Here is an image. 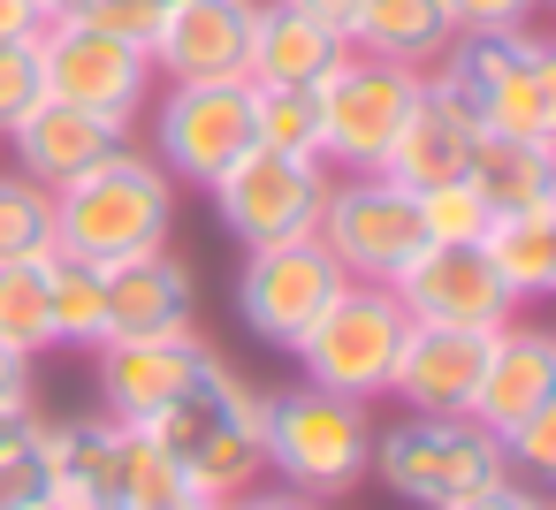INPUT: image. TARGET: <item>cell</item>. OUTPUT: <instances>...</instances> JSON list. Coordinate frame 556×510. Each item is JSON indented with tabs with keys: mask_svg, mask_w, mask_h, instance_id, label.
Returning a JSON list of instances; mask_svg holds the SVG:
<instances>
[{
	"mask_svg": "<svg viewBox=\"0 0 556 510\" xmlns=\"http://www.w3.org/2000/svg\"><path fill=\"white\" fill-rule=\"evenodd\" d=\"M260 426H267V388H252L222 350H214V366H206L168 411L146 419V434L168 449V464L184 472V487L206 495V502H229V495H244L252 480H267V442H260Z\"/></svg>",
	"mask_w": 556,
	"mask_h": 510,
	"instance_id": "obj_1",
	"label": "cell"
},
{
	"mask_svg": "<svg viewBox=\"0 0 556 510\" xmlns=\"http://www.w3.org/2000/svg\"><path fill=\"white\" fill-rule=\"evenodd\" d=\"M176 199H184V183L146 145H115L100 168H85L77 183L54 191V252H77L92 267L161 252L176 237Z\"/></svg>",
	"mask_w": 556,
	"mask_h": 510,
	"instance_id": "obj_2",
	"label": "cell"
},
{
	"mask_svg": "<svg viewBox=\"0 0 556 510\" xmlns=\"http://www.w3.org/2000/svg\"><path fill=\"white\" fill-rule=\"evenodd\" d=\"M260 442H267V480L313 502H343L374 472V404L336 396L320 381H290V388H267Z\"/></svg>",
	"mask_w": 556,
	"mask_h": 510,
	"instance_id": "obj_3",
	"label": "cell"
},
{
	"mask_svg": "<svg viewBox=\"0 0 556 510\" xmlns=\"http://www.w3.org/2000/svg\"><path fill=\"white\" fill-rule=\"evenodd\" d=\"M39 449L54 472V502L70 510H146L168 495H191L168 449L115 419V411H77V419H39Z\"/></svg>",
	"mask_w": 556,
	"mask_h": 510,
	"instance_id": "obj_4",
	"label": "cell"
},
{
	"mask_svg": "<svg viewBox=\"0 0 556 510\" xmlns=\"http://www.w3.org/2000/svg\"><path fill=\"white\" fill-rule=\"evenodd\" d=\"M434 69L472 100L480 138L556 145V54L533 24L526 31H457V47Z\"/></svg>",
	"mask_w": 556,
	"mask_h": 510,
	"instance_id": "obj_5",
	"label": "cell"
},
{
	"mask_svg": "<svg viewBox=\"0 0 556 510\" xmlns=\"http://www.w3.org/2000/svg\"><path fill=\"white\" fill-rule=\"evenodd\" d=\"M510 457L480 419H442V411H404L396 426H374V472L396 502L412 510H450L457 495L503 480Z\"/></svg>",
	"mask_w": 556,
	"mask_h": 510,
	"instance_id": "obj_6",
	"label": "cell"
},
{
	"mask_svg": "<svg viewBox=\"0 0 556 510\" xmlns=\"http://www.w3.org/2000/svg\"><path fill=\"white\" fill-rule=\"evenodd\" d=\"M404 305L389 282H343L328 297V313L298 335V366L305 381L336 388V396H358V404H381L389 396V373H396V350H404Z\"/></svg>",
	"mask_w": 556,
	"mask_h": 510,
	"instance_id": "obj_7",
	"label": "cell"
},
{
	"mask_svg": "<svg viewBox=\"0 0 556 510\" xmlns=\"http://www.w3.org/2000/svg\"><path fill=\"white\" fill-rule=\"evenodd\" d=\"M419 77L427 69H404V62H381V54L351 47L313 85V100H320V161L336 176L381 168L389 145H396V130H404V115H412V100H419Z\"/></svg>",
	"mask_w": 556,
	"mask_h": 510,
	"instance_id": "obj_8",
	"label": "cell"
},
{
	"mask_svg": "<svg viewBox=\"0 0 556 510\" xmlns=\"http://www.w3.org/2000/svg\"><path fill=\"white\" fill-rule=\"evenodd\" d=\"M328 183H336L328 161L275 153V145H244V153L206 183V199H214L222 229H229L244 252H260V244L313 237V229H320V199H328Z\"/></svg>",
	"mask_w": 556,
	"mask_h": 510,
	"instance_id": "obj_9",
	"label": "cell"
},
{
	"mask_svg": "<svg viewBox=\"0 0 556 510\" xmlns=\"http://www.w3.org/2000/svg\"><path fill=\"white\" fill-rule=\"evenodd\" d=\"M328 259L351 275V282H396L419 244H427V221H419V191H404L396 176L366 168V176H336L328 199H320V229Z\"/></svg>",
	"mask_w": 556,
	"mask_h": 510,
	"instance_id": "obj_10",
	"label": "cell"
},
{
	"mask_svg": "<svg viewBox=\"0 0 556 510\" xmlns=\"http://www.w3.org/2000/svg\"><path fill=\"white\" fill-rule=\"evenodd\" d=\"M39 77H47V100H70V107H92L123 130H138V115L153 107L161 77L138 47L77 24V16H47L39 24Z\"/></svg>",
	"mask_w": 556,
	"mask_h": 510,
	"instance_id": "obj_11",
	"label": "cell"
},
{
	"mask_svg": "<svg viewBox=\"0 0 556 510\" xmlns=\"http://www.w3.org/2000/svg\"><path fill=\"white\" fill-rule=\"evenodd\" d=\"M343 282H351V275L328 259L320 237L260 244V252H244V275H237V320H244L267 350H298V335L328 313V297H336Z\"/></svg>",
	"mask_w": 556,
	"mask_h": 510,
	"instance_id": "obj_12",
	"label": "cell"
},
{
	"mask_svg": "<svg viewBox=\"0 0 556 510\" xmlns=\"http://www.w3.org/2000/svg\"><path fill=\"white\" fill-rule=\"evenodd\" d=\"M252 145V85H161L153 92V161L206 191L237 153Z\"/></svg>",
	"mask_w": 556,
	"mask_h": 510,
	"instance_id": "obj_13",
	"label": "cell"
},
{
	"mask_svg": "<svg viewBox=\"0 0 556 510\" xmlns=\"http://www.w3.org/2000/svg\"><path fill=\"white\" fill-rule=\"evenodd\" d=\"M214 366L206 328H176V335H108L92 350V381H100V411L146 426L153 411H168L199 373Z\"/></svg>",
	"mask_w": 556,
	"mask_h": 510,
	"instance_id": "obj_14",
	"label": "cell"
},
{
	"mask_svg": "<svg viewBox=\"0 0 556 510\" xmlns=\"http://www.w3.org/2000/svg\"><path fill=\"white\" fill-rule=\"evenodd\" d=\"M389 290H396L404 320H419V328H503L518 313L480 244H419V259Z\"/></svg>",
	"mask_w": 556,
	"mask_h": 510,
	"instance_id": "obj_15",
	"label": "cell"
},
{
	"mask_svg": "<svg viewBox=\"0 0 556 510\" xmlns=\"http://www.w3.org/2000/svg\"><path fill=\"white\" fill-rule=\"evenodd\" d=\"M252 16L260 0H168L153 31V77L161 85H237L252 62Z\"/></svg>",
	"mask_w": 556,
	"mask_h": 510,
	"instance_id": "obj_16",
	"label": "cell"
},
{
	"mask_svg": "<svg viewBox=\"0 0 556 510\" xmlns=\"http://www.w3.org/2000/svg\"><path fill=\"white\" fill-rule=\"evenodd\" d=\"M472 145H480L472 100H465L442 69H427V77H419V100H412V115H404V130H396V145H389V161H381V176H396L404 191H434V183H457V176L472 168Z\"/></svg>",
	"mask_w": 556,
	"mask_h": 510,
	"instance_id": "obj_17",
	"label": "cell"
},
{
	"mask_svg": "<svg viewBox=\"0 0 556 510\" xmlns=\"http://www.w3.org/2000/svg\"><path fill=\"white\" fill-rule=\"evenodd\" d=\"M488 350H495V328H419V320H412V328H404V350H396V373H389V396H396L404 411L472 419Z\"/></svg>",
	"mask_w": 556,
	"mask_h": 510,
	"instance_id": "obj_18",
	"label": "cell"
},
{
	"mask_svg": "<svg viewBox=\"0 0 556 510\" xmlns=\"http://www.w3.org/2000/svg\"><path fill=\"white\" fill-rule=\"evenodd\" d=\"M0 145H9V168H24V176L47 183V191H62V183H77L85 168H100L115 145H130V130L108 123V115H92V107L39 100L31 115H16L9 130H0Z\"/></svg>",
	"mask_w": 556,
	"mask_h": 510,
	"instance_id": "obj_19",
	"label": "cell"
},
{
	"mask_svg": "<svg viewBox=\"0 0 556 510\" xmlns=\"http://www.w3.org/2000/svg\"><path fill=\"white\" fill-rule=\"evenodd\" d=\"M541 404H556V335L510 313V320L495 328V350H488V373H480L472 419L503 442V434L526 426Z\"/></svg>",
	"mask_w": 556,
	"mask_h": 510,
	"instance_id": "obj_20",
	"label": "cell"
},
{
	"mask_svg": "<svg viewBox=\"0 0 556 510\" xmlns=\"http://www.w3.org/2000/svg\"><path fill=\"white\" fill-rule=\"evenodd\" d=\"M199 328V267L161 252H138L108 267V335H176Z\"/></svg>",
	"mask_w": 556,
	"mask_h": 510,
	"instance_id": "obj_21",
	"label": "cell"
},
{
	"mask_svg": "<svg viewBox=\"0 0 556 510\" xmlns=\"http://www.w3.org/2000/svg\"><path fill=\"white\" fill-rule=\"evenodd\" d=\"M351 54V39L305 9H282V0H260L252 16V62H244V85H320L336 62Z\"/></svg>",
	"mask_w": 556,
	"mask_h": 510,
	"instance_id": "obj_22",
	"label": "cell"
},
{
	"mask_svg": "<svg viewBox=\"0 0 556 510\" xmlns=\"http://www.w3.org/2000/svg\"><path fill=\"white\" fill-rule=\"evenodd\" d=\"M343 39L358 54H381L404 69H434L457 47V16H450V0H358Z\"/></svg>",
	"mask_w": 556,
	"mask_h": 510,
	"instance_id": "obj_23",
	"label": "cell"
},
{
	"mask_svg": "<svg viewBox=\"0 0 556 510\" xmlns=\"http://www.w3.org/2000/svg\"><path fill=\"white\" fill-rule=\"evenodd\" d=\"M480 252H488V267H495V282L510 290L518 313L541 305V297H556V199L495 214L488 237H480Z\"/></svg>",
	"mask_w": 556,
	"mask_h": 510,
	"instance_id": "obj_24",
	"label": "cell"
},
{
	"mask_svg": "<svg viewBox=\"0 0 556 510\" xmlns=\"http://www.w3.org/2000/svg\"><path fill=\"white\" fill-rule=\"evenodd\" d=\"M465 183H472V191H480L495 214L541 206V199H556V145H526V138H480V145H472Z\"/></svg>",
	"mask_w": 556,
	"mask_h": 510,
	"instance_id": "obj_25",
	"label": "cell"
},
{
	"mask_svg": "<svg viewBox=\"0 0 556 510\" xmlns=\"http://www.w3.org/2000/svg\"><path fill=\"white\" fill-rule=\"evenodd\" d=\"M47 320L54 350H100L108 343V267L77 252H47Z\"/></svg>",
	"mask_w": 556,
	"mask_h": 510,
	"instance_id": "obj_26",
	"label": "cell"
},
{
	"mask_svg": "<svg viewBox=\"0 0 556 510\" xmlns=\"http://www.w3.org/2000/svg\"><path fill=\"white\" fill-rule=\"evenodd\" d=\"M252 145L320 161V100H313V85H252Z\"/></svg>",
	"mask_w": 556,
	"mask_h": 510,
	"instance_id": "obj_27",
	"label": "cell"
},
{
	"mask_svg": "<svg viewBox=\"0 0 556 510\" xmlns=\"http://www.w3.org/2000/svg\"><path fill=\"white\" fill-rule=\"evenodd\" d=\"M54 252V191L24 168H0V259H47Z\"/></svg>",
	"mask_w": 556,
	"mask_h": 510,
	"instance_id": "obj_28",
	"label": "cell"
},
{
	"mask_svg": "<svg viewBox=\"0 0 556 510\" xmlns=\"http://www.w3.org/2000/svg\"><path fill=\"white\" fill-rule=\"evenodd\" d=\"M0 335L24 358L54 350V320H47V259H0Z\"/></svg>",
	"mask_w": 556,
	"mask_h": 510,
	"instance_id": "obj_29",
	"label": "cell"
},
{
	"mask_svg": "<svg viewBox=\"0 0 556 510\" xmlns=\"http://www.w3.org/2000/svg\"><path fill=\"white\" fill-rule=\"evenodd\" d=\"M419 221H427V244H480V237H488V221H495V206L457 176V183L419 191Z\"/></svg>",
	"mask_w": 556,
	"mask_h": 510,
	"instance_id": "obj_30",
	"label": "cell"
},
{
	"mask_svg": "<svg viewBox=\"0 0 556 510\" xmlns=\"http://www.w3.org/2000/svg\"><path fill=\"white\" fill-rule=\"evenodd\" d=\"M31 502H54V472H47L39 426H31L24 442L0 449V510H31Z\"/></svg>",
	"mask_w": 556,
	"mask_h": 510,
	"instance_id": "obj_31",
	"label": "cell"
},
{
	"mask_svg": "<svg viewBox=\"0 0 556 510\" xmlns=\"http://www.w3.org/2000/svg\"><path fill=\"white\" fill-rule=\"evenodd\" d=\"M70 16L108 31V39H123V47H138V54H153V31H161L168 9H161V0H77Z\"/></svg>",
	"mask_w": 556,
	"mask_h": 510,
	"instance_id": "obj_32",
	"label": "cell"
},
{
	"mask_svg": "<svg viewBox=\"0 0 556 510\" xmlns=\"http://www.w3.org/2000/svg\"><path fill=\"white\" fill-rule=\"evenodd\" d=\"M47 100V77H39V39H0V130L16 115H31Z\"/></svg>",
	"mask_w": 556,
	"mask_h": 510,
	"instance_id": "obj_33",
	"label": "cell"
},
{
	"mask_svg": "<svg viewBox=\"0 0 556 510\" xmlns=\"http://www.w3.org/2000/svg\"><path fill=\"white\" fill-rule=\"evenodd\" d=\"M503 457H510L518 480L548 487V480H556V404H541L526 426H510V434H503Z\"/></svg>",
	"mask_w": 556,
	"mask_h": 510,
	"instance_id": "obj_34",
	"label": "cell"
},
{
	"mask_svg": "<svg viewBox=\"0 0 556 510\" xmlns=\"http://www.w3.org/2000/svg\"><path fill=\"white\" fill-rule=\"evenodd\" d=\"M457 31H526L541 16V0H450Z\"/></svg>",
	"mask_w": 556,
	"mask_h": 510,
	"instance_id": "obj_35",
	"label": "cell"
},
{
	"mask_svg": "<svg viewBox=\"0 0 556 510\" xmlns=\"http://www.w3.org/2000/svg\"><path fill=\"white\" fill-rule=\"evenodd\" d=\"M450 510H548V487H533V480H518V472H503V480H488V487H472V495H457Z\"/></svg>",
	"mask_w": 556,
	"mask_h": 510,
	"instance_id": "obj_36",
	"label": "cell"
},
{
	"mask_svg": "<svg viewBox=\"0 0 556 510\" xmlns=\"http://www.w3.org/2000/svg\"><path fill=\"white\" fill-rule=\"evenodd\" d=\"M222 510H328V502H313V495H298V487H282V480H252V487L229 495Z\"/></svg>",
	"mask_w": 556,
	"mask_h": 510,
	"instance_id": "obj_37",
	"label": "cell"
},
{
	"mask_svg": "<svg viewBox=\"0 0 556 510\" xmlns=\"http://www.w3.org/2000/svg\"><path fill=\"white\" fill-rule=\"evenodd\" d=\"M0 404H31V358L0 335Z\"/></svg>",
	"mask_w": 556,
	"mask_h": 510,
	"instance_id": "obj_38",
	"label": "cell"
},
{
	"mask_svg": "<svg viewBox=\"0 0 556 510\" xmlns=\"http://www.w3.org/2000/svg\"><path fill=\"white\" fill-rule=\"evenodd\" d=\"M39 9H31V0H0V39H39Z\"/></svg>",
	"mask_w": 556,
	"mask_h": 510,
	"instance_id": "obj_39",
	"label": "cell"
},
{
	"mask_svg": "<svg viewBox=\"0 0 556 510\" xmlns=\"http://www.w3.org/2000/svg\"><path fill=\"white\" fill-rule=\"evenodd\" d=\"M39 426V404H0V449H9V442H24Z\"/></svg>",
	"mask_w": 556,
	"mask_h": 510,
	"instance_id": "obj_40",
	"label": "cell"
},
{
	"mask_svg": "<svg viewBox=\"0 0 556 510\" xmlns=\"http://www.w3.org/2000/svg\"><path fill=\"white\" fill-rule=\"evenodd\" d=\"M282 9H305V16H320V24H351V9H358V0H282Z\"/></svg>",
	"mask_w": 556,
	"mask_h": 510,
	"instance_id": "obj_41",
	"label": "cell"
},
{
	"mask_svg": "<svg viewBox=\"0 0 556 510\" xmlns=\"http://www.w3.org/2000/svg\"><path fill=\"white\" fill-rule=\"evenodd\" d=\"M146 510H222V502H206V495H168V502H146Z\"/></svg>",
	"mask_w": 556,
	"mask_h": 510,
	"instance_id": "obj_42",
	"label": "cell"
},
{
	"mask_svg": "<svg viewBox=\"0 0 556 510\" xmlns=\"http://www.w3.org/2000/svg\"><path fill=\"white\" fill-rule=\"evenodd\" d=\"M31 9H39V16H70V9H77V0H31Z\"/></svg>",
	"mask_w": 556,
	"mask_h": 510,
	"instance_id": "obj_43",
	"label": "cell"
},
{
	"mask_svg": "<svg viewBox=\"0 0 556 510\" xmlns=\"http://www.w3.org/2000/svg\"><path fill=\"white\" fill-rule=\"evenodd\" d=\"M31 510H70V502H31Z\"/></svg>",
	"mask_w": 556,
	"mask_h": 510,
	"instance_id": "obj_44",
	"label": "cell"
},
{
	"mask_svg": "<svg viewBox=\"0 0 556 510\" xmlns=\"http://www.w3.org/2000/svg\"><path fill=\"white\" fill-rule=\"evenodd\" d=\"M161 9H168V0H161Z\"/></svg>",
	"mask_w": 556,
	"mask_h": 510,
	"instance_id": "obj_45",
	"label": "cell"
}]
</instances>
